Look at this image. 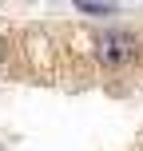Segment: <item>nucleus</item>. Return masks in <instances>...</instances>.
Segmentation results:
<instances>
[{
	"mask_svg": "<svg viewBox=\"0 0 143 151\" xmlns=\"http://www.w3.org/2000/svg\"><path fill=\"white\" fill-rule=\"evenodd\" d=\"M99 56H103V64H123L135 56V36H127V32H107V36H99Z\"/></svg>",
	"mask_w": 143,
	"mask_h": 151,
	"instance_id": "f257e3e1",
	"label": "nucleus"
},
{
	"mask_svg": "<svg viewBox=\"0 0 143 151\" xmlns=\"http://www.w3.org/2000/svg\"><path fill=\"white\" fill-rule=\"evenodd\" d=\"M75 8H83V12H111V4H103V0H75Z\"/></svg>",
	"mask_w": 143,
	"mask_h": 151,
	"instance_id": "f03ea898",
	"label": "nucleus"
},
{
	"mask_svg": "<svg viewBox=\"0 0 143 151\" xmlns=\"http://www.w3.org/2000/svg\"><path fill=\"white\" fill-rule=\"evenodd\" d=\"M0 52H4V40H0Z\"/></svg>",
	"mask_w": 143,
	"mask_h": 151,
	"instance_id": "7ed1b4c3",
	"label": "nucleus"
}]
</instances>
